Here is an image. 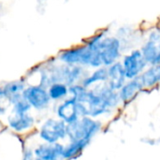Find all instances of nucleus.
<instances>
[{"mask_svg":"<svg viewBox=\"0 0 160 160\" xmlns=\"http://www.w3.org/2000/svg\"><path fill=\"white\" fill-rule=\"evenodd\" d=\"M102 123L89 116H82L76 122L67 126V138L69 142L85 141L91 142L101 130Z\"/></svg>","mask_w":160,"mask_h":160,"instance_id":"nucleus-1","label":"nucleus"},{"mask_svg":"<svg viewBox=\"0 0 160 160\" xmlns=\"http://www.w3.org/2000/svg\"><path fill=\"white\" fill-rule=\"evenodd\" d=\"M122 50V40L117 36H105L95 49L99 52L103 67L106 68L120 61Z\"/></svg>","mask_w":160,"mask_h":160,"instance_id":"nucleus-2","label":"nucleus"},{"mask_svg":"<svg viewBox=\"0 0 160 160\" xmlns=\"http://www.w3.org/2000/svg\"><path fill=\"white\" fill-rule=\"evenodd\" d=\"M120 62L124 68L128 80L137 78L149 66L143 58L140 48L132 49L128 53L123 55Z\"/></svg>","mask_w":160,"mask_h":160,"instance_id":"nucleus-3","label":"nucleus"},{"mask_svg":"<svg viewBox=\"0 0 160 160\" xmlns=\"http://www.w3.org/2000/svg\"><path fill=\"white\" fill-rule=\"evenodd\" d=\"M140 49L149 66L160 65V25L150 29Z\"/></svg>","mask_w":160,"mask_h":160,"instance_id":"nucleus-4","label":"nucleus"},{"mask_svg":"<svg viewBox=\"0 0 160 160\" xmlns=\"http://www.w3.org/2000/svg\"><path fill=\"white\" fill-rule=\"evenodd\" d=\"M67 124L60 119L49 118L41 125L38 132L39 138L46 143H56L67 138Z\"/></svg>","mask_w":160,"mask_h":160,"instance_id":"nucleus-5","label":"nucleus"},{"mask_svg":"<svg viewBox=\"0 0 160 160\" xmlns=\"http://www.w3.org/2000/svg\"><path fill=\"white\" fill-rule=\"evenodd\" d=\"M22 98L37 111H44L48 109L52 102L47 89L38 84L25 87L22 92Z\"/></svg>","mask_w":160,"mask_h":160,"instance_id":"nucleus-6","label":"nucleus"},{"mask_svg":"<svg viewBox=\"0 0 160 160\" xmlns=\"http://www.w3.org/2000/svg\"><path fill=\"white\" fill-rule=\"evenodd\" d=\"M55 112L58 119L62 120L67 125L72 124L82 117L76 99L69 96L58 103Z\"/></svg>","mask_w":160,"mask_h":160,"instance_id":"nucleus-7","label":"nucleus"},{"mask_svg":"<svg viewBox=\"0 0 160 160\" xmlns=\"http://www.w3.org/2000/svg\"><path fill=\"white\" fill-rule=\"evenodd\" d=\"M64 150V145L60 142L53 144L51 143H41L37 146L33 153L35 158L42 160H62V154Z\"/></svg>","mask_w":160,"mask_h":160,"instance_id":"nucleus-8","label":"nucleus"},{"mask_svg":"<svg viewBox=\"0 0 160 160\" xmlns=\"http://www.w3.org/2000/svg\"><path fill=\"white\" fill-rule=\"evenodd\" d=\"M8 127L15 132L22 133L33 128L35 118L29 113H13L8 117Z\"/></svg>","mask_w":160,"mask_h":160,"instance_id":"nucleus-9","label":"nucleus"},{"mask_svg":"<svg viewBox=\"0 0 160 160\" xmlns=\"http://www.w3.org/2000/svg\"><path fill=\"white\" fill-rule=\"evenodd\" d=\"M108 80L107 84L113 90L118 91L128 81L124 68L120 61L111 65L107 68Z\"/></svg>","mask_w":160,"mask_h":160,"instance_id":"nucleus-10","label":"nucleus"},{"mask_svg":"<svg viewBox=\"0 0 160 160\" xmlns=\"http://www.w3.org/2000/svg\"><path fill=\"white\" fill-rule=\"evenodd\" d=\"M142 90H143V87L142 85V82L139 77L132 79V80H128L127 82L118 90L121 102L128 103L132 101L135 98V97Z\"/></svg>","mask_w":160,"mask_h":160,"instance_id":"nucleus-11","label":"nucleus"},{"mask_svg":"<svg viewBox=\"0 0 160 160\" xmlns=\"http://www.w3.org/2000/svg\"><path fill=\"white\" fill-rule=\"evenodd\" d=\"M144 89H152L160 83V65L148 66L145 70L138 76Z\"/></svg>","mask_w":160,"mask_h":160,"instance_id":"nucleus-12","label":"nucleus"},{"mask_svg":"<svg viewBox=\"0 0 160 160\" xmlns=\"http://www.w3.org/2000/svg\"><path fill=\"white\" fill-rule=\"evenodd\" d=\"M94 89L99 94V96L103 98V100L111 110H113L120 105L121 99L118 91L112 89L106 82L95 86Z\"/></svg>","mask_w":160,"mask_h":160,"instance_id":"nucleus-13","label":"nucleus"},{"mask_svg":"<svg viewBox=\"0 0 160 160\" xmlns=\"http://www.w3.org/2000/svg\"><path fill=\"white\" fill-rule=\"evenodd\" d=\"M24 89L25 85L22 81H13L8 82L3 87L4 98L8 101V103L13 105L22 98V92Z\"/></svg>","mask_w":160,"mask_h":160,"instance_id":"nucleus-14","label":"nucleus"},{"mask_svg":"<svg viewBox=\"0 0 160 160\" xmlns=\"http://www.w3.org/2000/svg\"><path fill=\"white\" fill-rule=\"evenodd\" d=\"M108 80V71L106 67H100L98 68H96L95 71H93L90 75L85 76L81 84L84 86L87 89L92 88L93 86H97L100 83L107 82Z\"/></svg>","mask_w":160,"mask_h":160,"instance_id":"nucleus-15","label":"nucleus"},{"mask_svg":"<svg viewBox=\"0 0 160 160\" xmlns=\"http://www.w3.org/2000/svg\"><path fill=\"white\" fill-rule=\"evenodd\" d=\"M89 144H90V142H85V141L69 142L68 144L64 145L62 159L69 160L78 157Z\"/></svg>","mask_w":160,"mask_h":160,"instance_id":"nucleus-16","label":"nucleus"},{"mask_svg":"<svg viewBox=\"0 0 160 160\" xmlns=\"http://www.w3.org/2000/svg\"><path fill=\"white\" fill-rule=\"evenodd\" d=\"M48 95L52 101L60 102L69 96V86L64 82H54L48 88Z\"/></svg>","mask_w":160,"mask_h":160,"instance_id":"nucleus-17","label":"nucleus"},{"mask_svg":"<svg viewBox=\"0 0 160 160\" xmlns=\"http://www.w3.org/2000/svg\"><path fill=\"white\" fill-rule=\"evenodd\" d=\"M31 109H32V107L23 98L19 99L17 102H15L12 105V112L13 113H27V112H29V111Z\"/></svg>","mask_w":160,"mask_h":160,"instance_id":"nucleus-18","label":"nucleus"},{"mask_svg":"<svg viewBox=\"0 0 160 160\" xmlns=\"http://www.w3.org/2000/svg\"><path fill=\"white\" fill-rule=\"evenodd\" d=\"M35 159V156H34V153L33 151L27 149L24 151L23 153V158H22V160H34Z\"/></svg>","mask_w":160,"mask_h":160,"instance_id":"nucleus-19","label":"nucleus"},{"mask_svg":"<svg viewBox=\"0 0 160 160\" xmlns=\"http://www.w3.org/2000/svg\"><path fill=\"white\" fill-rule=\"evenodd\" d=\"M6 112H7V109L3 106H0V116L2 115H5L6 114Z\"/></svg>","mask_w":160,"mask_h":160,"instance_id":"nucleus-20","label":"nucleus"},{"mask_svg":"<svg viewBox=\"0 0 160 160\" xmlns=\"http://www.w3.org/2000/svg\"><path fill=\"white\" fill-rule=\"evenodd\" d=\"M4 98V94H3V88L0 87V98Z\"/></svg>","mask_w":160,"mask_h":160,"instance_id":"nucleus-21","label":"nucleus"},{"mask_svg":"<svg viewBox=\"0 0 160 160\" xmlns=\"http://www.w3.org/2000/svg\"><path fill=\"white\" fill-rule=\"evenodd\" d=\"M159 85H160V83H159Z\"/></svg>","mask_w":160,"mask_h":160,"instance_id":"nucleus-22","label":"nucleus"}]
</instances>
